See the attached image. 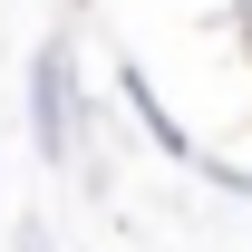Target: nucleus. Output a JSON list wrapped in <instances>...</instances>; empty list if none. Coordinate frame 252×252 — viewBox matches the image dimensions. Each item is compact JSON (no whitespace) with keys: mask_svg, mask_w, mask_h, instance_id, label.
I'll return each mask as SVG.
<instances>
[{"mask_svg":"<svg viewBox=\"0 0 252 252\" xmlns=\"http://www.w3.org/2000/svg\"><path fill=\"white\" fill-rule=\"evenodd\" d=\"M30 146L49 165L78 156V59H68V39H39L30 49Z\"/></svg>","mask_w":252,"mask_h":252,"instance_id":"f257e3e1","label":"nucleus"},{"mask_svg":"<svg viewBox=\"0 0 252 252\" xmlns=\"http://www.w3.org/2000/svg\"><path fill=\"white\" fill-rule=\"evenodd\" d=\"M117 97H126V107H136V117H146V136H156V146H165V156H175V165H204V175H214L223 194H243V175H233V165H214V156H204V146H194V136H185V126H175V107H165V97L146 88V68H117Z\"/></svg>","mask_w":252,"mask_h":252,"instance_id":"f03ea898","label":"nucleus"},{"mask_svg":"<svg viewBox=\"0 0 252 252\" xmlns=\"http://www.w3.org/2000/svg\"><path fill=\"white\" fill-rule=\"evenodd\" d=\"M223 10H233V30H243V49H252V0H223Z\"/></svg>","mask_w":252,"mask_h":252,"instance_id":"7ed1b4c3","label":"nucleus"},{"mask_svg":"<svg viewBox=\"0 0 252 252\" xmlns=\"http://www.w3.org/2000/svg\"><path fill=\"white\" fill-rule=\"evenodd\" d=\"M30 252H49V243H30Z\"/></svg>","mask_w":252,"mask_h":252,"instance_id":"20e7f679","label":"nucleus"}]
</instances>
